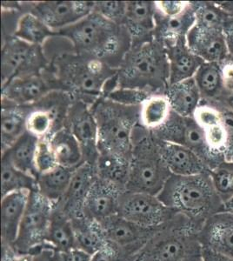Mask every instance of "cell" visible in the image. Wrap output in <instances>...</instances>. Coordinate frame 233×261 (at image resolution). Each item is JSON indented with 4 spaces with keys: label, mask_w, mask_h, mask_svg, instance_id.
<instances>
[{
    "label": "cell",
    "mask_w": 233,
    "mask_h": 261,
    "mask_svg": "<svg viewBox=\"0 0 233 261\" xmlns=\"http://www.w3.org/2000/svg\"><path fill=\"white\" fill-rule=\"evenodd\" d=\"M31 192L16 191L1 199V242L14 244L21 221L27 210Z\"/></svg>",
    "instance_id": "22"
},
{
    "label": "cell",
    "mask_w": 233,
    "mask_h": 261,
    "mask_svg": "<svg viewBox=\"0 0 233 261\" xmlns=\"http://www.w3.org/2000/svg\"><path fill=\"white\" fill-rule=\"evenodd\" d=\"M49 141L59 166L76 169L85 162L80 144L68 129L57 130Z\"/></svg>",
    "instance_id": "29"
},
{
    "label": "cell",
    "mask_w": 233,
    "mask_h": 261,
    "mask_svg": "<svg viewBox=\"0 0 233 261\" xmlns=\"http://www.w3.org/2000/svg\"><path fill=\"white\" fill-rule=\"evenodd\" d=\"M33 261H62L61 254L53 252L51 250L43 249L33 256Z\"/></svg>",
    "instance_id": "48"
},
{
    "label": "cell",
    "mask_w": 233,
    "mask_h": 261,
    "mask_svg": "<svg viewBox=\"0 0 233 261\" xmlns=\"http://www.w3.org/2000/svg\"><path fill=\"white\" fill-rule=\"evenodd\" d=\"M131 160L121 155L102 151L98 153L96 170L97 177L125 187Z\"/></svg>",
    "instance_id": "33"
},
{
    "label": "cell",
    "mask_w": 233,
    "mask_h": 261,
    "mask_svg": "<svg viewBox=\"0 0 233 261\" xmlns=\"http://www.w3.org/2000/svg\"><path fill=\"white\" fill-rule=\"evenodd\" d=\"M2 82L5 86L16 77L39 74L49 66L41 45H34L14 36L2 39Z\"/></svg>",
    "instance_id": "9"
},
{
    "label": "cell",
    "mask_w": 233,
    "mask_h": 261,
    "mask_svg": "<svg viewBox=\"0 0 233 261\" xmlns=\"http://www.w3.org/2000/svg\"><path fill=\"white\" fill-rule=\"evenodd\" d=\"M39 138L25 132L9 149L1 152L13 166L34 178H38L35 159Z\"/></svg>",
    "instance_id": "28"
},
{
    "label": "cell",
    "mask_w": 233,
    "mask_h": 261,
    "mask_svg": "<svg viewBox=\"0 0 233 261\" xmlns=\"http://www.w3.org/2000/svg\"><path fill=\"white\" fill-rule=\"evenodd\" d=\"M155 19L156 27L153 32L154 39L160 42L166 49L186 40L187 34L195 24L196 17L191 2L189 8L186 12L171 18L164 17L156 10Z\"/></svg>",
    "instance_id": "23"
},
{
    "label": "cell",
    "mask_w": 233,
    "mask_h": 261,
    "mask_svg": "<svg viewBox=\"0 0 233 261\" xmlns=\"http://www.w3.org/2000/svg\"><path fill=\"white\" fill-rule=\"evenodd\" d=\"M54 205L55 202L45 198L39 191L31 192L18 237L13 244L19 254L34 256L45 249Z\"/></svg>",
    "instance_id": "8"
},
{
    "label": "cell",
    "mask_w": 233,
    "mask_h": 261,
    "mask_svg": "<svg viewBox=\"0 0 233 261\" xmlns=\"http://www.w3.org/2000/svg\"><path fill=\"white\" fill-rule=\"evenodd\" d=\"M71 221L77 249L92 256L107 245L108 241L100 223L85 216L71 220Z\"/></svg>",
    "instance_id": "30"
},
{
    "label": "cell",
    "mask_w": 233,
    "mask_h": 261,
    "mask_svg": "<svg viewBox=\"0 0 233 261\" xmlns=\"http://www.w3.org/2000/svg\"><path fill=\"white\" fill-rule=\"evenodd\" d=\"M195 12V25L209 30L224 31L230 15L218 3L192 2Z\"/></svg>",
    "instance_id": "37"
},
{
    "label": "cell",
    "mask_w": 233,
    "mask_h": 261,
    "mask_svg": "<svg viewBox=\"0 0 233 261\" xmlns=\"http://www.w3.org/2000/svg\"><path fill=\"white\" fill-rule=\"evenodd\" d=\"M191 2L187 1H156L157 12L160 14L171 18L180 15L189 8Z\"/></svg>",
    "instance_id": "44"
},
{
    "label": "cell",
    "mask_w": 233,
    "mask_h": 261,
    "mask_svg": "<svg viewBox=\"0 0 233 261\" xmlns=\"http://www.w3.org/2000/svg\"><path fill=\"white\" fill-rule=\"evenodd\" d=\"M151 95L150 92L141 90L118 87L103 98L125 107H140Z\"/></svg>",
    "instance_id": "40"
},
{
    "label": "cell",
    "mask_w": 233,
    "mask_h": 261,
    "mask_svg": "<svg viewBox=\"0 0 233 261\" xmlns=\"http://www.w3.org/2000/svg\"><path fill=\"white\" fill-rule=\"evenodd\" d=\"M169 61V85L194 77L204 61L187 46L186 40L165 49Z\"/></svg>",
    "instance_id": "25"
},
{
    "label": "cell",
    "mask_w": 233,
    "mask_h": 261,
    "mask_svg": "<svg viewBox=\"0 0 233 261\" xmlns=\"http://www.w3.org/2000/svg\"><path fill=\"white\" fill-rule=\"evenodd\" d=\"M125 187L98 178L92 185L84 205V216L102 222L118 214L119 203Z\"/></svg>",
    "instance_id": "15"
},
{
    "label": "cell",
    "mask_w": 233,
    "mask_h": 261,
    "mask_svg": "<svg viewBox=\"0 0 233 261\" xmlns=\"http://www.w3.org/2000/svg\"><path fill=\"white\" fill-rule=\"evenodd\" d=\"M64 127L68 129L80 143L85 162L96 165L98 157L97 125L91 107L74 100L65 118Z\"/></svg>",
    "instance_id": "14"
},
{
    "label": "cell",
    "mask_w": 233,
    "mask_h": 261,
    "mask_svg": "<svg viewBox=\"0 0 233 261\" xmlns=\"http://www.w3.org/2000/svg\"><path fill=\"white\" fill-rule=\"evenodd\" d=\"M187 46L204 62L224 63L228 60L224 31L209 30L193 25L186 37Z\"/></svg>",
    "instance_id": "19"
},
{
    "label": "cell",
    "mask_w": 233,
    "mask_h": 261,
    "mask_svg": "<svg viewBox=\"0 0 233 261\" xmlns=\"http://www.w3.org/2000/svg\"><path fill=\"white\" fill-rule=\"evenodd\" d=\"M198 238L203 248L233 258V215L219 213L211 217L200 229Z\"/></svg>",
    "instance_id": "20"
},
{
    "label": "cell",
    "mask_w": 233,
    "mask_h": 261,
    "mask_svg": "<svg viewBox=\"0 0 233 261\" xmlns=\"http://www.w3.org/2000/svg\"><path fill=\"white\" fill-rule=\"evenodd\" d=\"M1 152L27 132V120L33 106H20L1 98Z\"/></svg>",
    "instance_id": "24"
},
{
    "label": "cell",
    "mask_w": 233,
    "mask_h": 261,
    "mask_svg": "<svg viewBox=\"0 0 233 261\" xmlns=\"http://www.w3.org/2000/svg\"><path fill=\"white\" fill-rule=\"evenodd\" d=\"M200 229L177 214L136 252L132 261H203Z\"/></svg>",
    "instance_id": "5"
},
{
    "label": "cell",
    "mask_w": 233,
    "mask_h": 261,
    "mask_svg": "<svg viewBox=\"0 0 233 261\" xmlns=\"http://www.w3.org/2000/svg\"><path fill=\"white\" fill-rule=\"evenodd\" d=\"M2 197L16 191L37 190V178L16 168L6 158L1 159Z\"/></svg>",
    "instance_id": "36"
},
{
    "label": "cell",
    "mask_w": 233,
    "mask_h": 261,
    "mask_svg": "<svg viewBox=\"0 0 233 261\" xmlns=\"http://www.w3.org/2000/svg\"><path fill=\"white\" fill-rule=\"evenodd\" d=\"M140 107H125L103 98L91 107L97 122L98 153L107 151L132 160L133 130L139 123Z\"/></svg>",
    "instance_id": "6"
},
{
    "label": "cell",
    "mask_w": 233,
    "mask_h": 261,
    "mask_svg": "<svg viewBox=\"0 0 233 261\" xmlns=\"http://www.w3.org/2000/svg\"><path fill=\"white\" fill-rule=\"evenodd\" d=\"M61 258L62 261H91V255L81 250L75 248L70 252L61 254Z\"/></svg>",
    "instance_id": "47"
},
{
    "label": "cell",
    "mask_w": 233,
    "mask_h": 261,
    "mask_svg": "<svg viewBox=\"0 0 233 261\" xmlns=\"http://www.w3.org/2000/svg\"><path fill=\"white\" fill-rule=\"evenodd\" d=\"M153 138L160 156L171 174L192 176L210 173L209 167L195 151L179 144Z\"/></svg>",
    "instance_id": "17"
},
{
    "label": "cell",
    "mask_w": 233,
    "mask_h": 261,
    "mask_svg": "<svg viewBox=\"0 0 233 261\" xmlns=\"http://www.w3.org/2000/svg\"><path fill=\"white\" fill-rule=\"evenodd\" d=\"M158 198L166 207L186 217L199 229L211 217L221 213L223 206L209 173L171 174Z\"/></svg>",
    "instance_id": "2"
},
{
    "label": "cell",
    "mask_w": 233,
    "mask_h": 261,
    "mask_svg": "<svg viewBox=\"0 0 233 261\" xmlns=\"http://www.w3.org/2000/svg\"><path fill=\"white\" fill-rule=\"evenodd\" d=\"M97 178L96 165L84 162L75 169L68 189L60 201L57 202L71 220L84 216L86 197Z\"/></svg>",
    "instance_id": "18"
},
{
    "label": "cell",
    "mask_w": 233,
    "mask_h": 261,
    "mask_svg": "<svg viewBox=\"0 0 233 261\" xmlns=\"http://www.w3.org/2000/svg\"><path fill=\"white\" fill-rule=\"evenodd\" d=\"M133 256L108 241L103 248L91 256V261H132Z\"/></svg>",
    "instance_id": "43"
},
{
    "label": "cell",
    "mask_w": 233,
    "mask_h": 261,
    "mask_svg": "<svg viewBox=\"0 0 233 261\" xmlns=\"http://www.w3.org/2000/svg\"><path fill=\"white\" fill-rule=\"evenodd\" d=\"M222 81L224 92H233V60L222 63Z\"/></svg>",
    "instance_id": "46"
},
{
    "label": "cell",
    "mask_w": 233,
    "mask_h": 261,
    "mask_svg": "<svg viewBox=\"0 0 233 261\" xmlns=\"http://www.w3.org/2000/svg\"><path fill=\"white\" fill-rule=\"evenodd\" d=\"M98 223H100L107 241L133 255L161 228L143 227L118 214Z\"/></svg>",
    "instance_id": "16"
},
{
    "label": "cell",
    "mask_w": 233,
    "mask_h": 261,
    "mask_svg": "<svg viewBox=\"0 0 233 261\" xmlns=\"http://www.w3.org/2000/svg\"><path fill=\"white\" fill-rule=\"evenodd\" d=\"M165 94L171 110L183 117H193L195 111L202 103V97L194 77L169 85Z\"/></svg>",
    "instance_id": "27"
},
{
    "label": "cell",
    "mask_w": 233,
    "mask_h": 261,
    "mask_svg": "<svg viewBox=\"0 0 233 261\" xmlns=\"http://www.w3.org/2000/svg\"><path fill=\"white\" fill-rule=\"evenodd\" d=\"M224 35H225L226 44H227L229 56L231 57V59H233V24H230L225 27Z\"/></svg>",
    "instance_id": "51"
},
{
    "label": "cell",
    "mask_w": 233,
    "mask_h": 261,
    "mask_svg": "<svg viewBox=\"0 0 233 261\" xmlns=\"http://www.w3.org/2000/svg\"><path fill=\"white\" fill-rule=\"evenodd\" d=\"M203 261H233V258L214 252L213 250L203 248Z\"/></svg>",
    "instance_id": "49"
},
{
    "label": "cell",
    "mask_w": 233,
    "mask_h": 261,
    "mask_svg": "<svg viewBox=\"0 0 233 261\" xmlns=\"http://www.w3.org/2000/svg\"><path fill=\"white\" fill-rule=\"evenodd\" d=\"M222 212H223V213H226V214H232L233 215V197L232 198H230L227 201L223 203Z\"/></svg>",
    "instance_id": "52"
},
{
    "label": "cell",
    "mask_w": 233,
    "mask_h": 261,
    "mask_svg": "<svg viewBox=\"0 0 233 261\" xmlns=\"http://www.w3.org/2000/svg\"><path fill=\"white\" fill-rule=\"evenodd\" d=\"M59 126L54 115L47 110L33 106L27 120V130L39 139L50 138L59 130Z\"/></svg>",
    "instance_id": "38"
},
{
    "label": "cell",
    "mask_w": 233,
    "mask_h": 261,
    "mask_svg": "<svg viewBox=\"0 0 233 261\" xmlns=\"http://www.w3.org/2000/svg\"><path fill=\"white\" fill-rule=\"evenodd\" d=\"M118 215L147 228H160L177 214L166 207L158 196L125 190L121 196Z\"/></svg>",
    "instance_id": "11"
},
{
    "label": "cell",
    "mask_w": 233,
    "mask_h": 261,
    "mask_svg": "<svg viewBox=\"0 0 233 261\" xmlns=\"http://www.w3.org/2000/svg\"><path fill=\"white\" fill-rule=\"evenodd\" d=\"M38 176L50 172L59 166L48 138L39 139L35 159Z\"/></svg>",
    "instance_id": "41"
},
{
    "label": "cell",
    "mask_w": 233,
    "mask_h": 261,
    "mask_svg": "<svg viewBox=\"0 0 233 261\" xmlns=\"http://www.w3.org/2000/svg\"><path fill=\"white\" fill-rule=\"evenodd\" d=\"M151 133L160 140L179 144L195 151L206 164L210 171L217 166L215 159L207 146L204 129L193 117H183L171 111L165 124Z\"/></svg>",
    "instance_id": "10"
},
{
    "label": "cell",
    "mask_w": 233,
    "mask_h": 261,
    "mask_svg": "<svg viewBox=\"0 0 233 261\" xmlns=\"http://www.w3.org/2000/svg\"><path fill=\"white\" fill-rule=\"evenodd\" d=\"M194 80L202 101L205 103L214 102L224 93L220 63H203L195 74Z\"/></svg>",
    "instance_id": "32"
},
{
    "label": "cell",
    "mask_w": 233,
    "mask_h": 261,
    "mask_svg": "<svg viewBox=\"0 0 233 261\" xmlns=\"http://www.w3.org/2000/svg\"><path fill=\"white\" fill-rule=\"evenodd\" d=\"M55 90H61V87L48 66L41 73L16 77L2 86L1 98L20 106H33Z\"/></svg>",
    "instance_id": "13"
},
{
    "label": "cell",
    "mask_w": 233,
    "mask_h": 261,
    "mask_svg": "<svg viewBox=\"0 0 233 261\" xmlns=\"http://www.w3.org/2000/svg\"><path fill=\"white\" fill-rule=\"evenodd\" d=\"M77 248L73 225L71 219L55 203L45 242V249L64 254Z\"/></svg>",
    "instance_id": "26"
},
{
    "label": "cell",
    "mask_w": 233,
    "mask_h": 261,
    "mask_svg": "<svg viewBox=\"0 0 233 261\" xmlns=\"http://www.w3.org/2000/svg\"><path fill=\"white\" fill-rule=\"evenodd\" d=\"M156 6L152 1H128L124 25L132 38V44L153 38L156 27Z\"/></svg>",
    "instance_id": "21"
},
{
    "label": "cell",
    "mask_w": 233,
    "mask_h": 261,
    "mask_svg": "<svg viewBox=\"0 0 233 261\" xmlns=\"http://www.w3.org/2000/svg\"><path fill=\"white\" fill-rule=\"evenodd\" d=\"M169 61L165 49L154 38L132 44L117 71L118 87L165 93L169 86Z\"/></svg>",
    "instance_id": "4"
},
{
    "label": "cell",
    "mask_w": 233,
    "mask_h": 261,
    "mask_svg": "<svg viewBox=\"0 0 233 261\" xmlns=\"http://www.w3.org/2000/svg\"><path fill=\"white\" fill-rule=\"evenodd\" d=\"M209 104L218 105L221 106L228 109V110L233 112V92H224L219 97L217 100Z\"/></svg>",
    "instance_id": "50"
},
{
    "label": "cell",
    "mask_w": 233,
    "mask_h": 261,
    "mask_svg": "<svg viewBox=\"0 0 233 261\" xmlns=\"http://www.w3.org/2000/svg\"><path fill=\"white\" fill-rule=\"evenodd\" d=\"M214 106L219 107V111L221 113L222 124L227 134L230 147L233 151V112L228 110L225 107L221 106H218V105H214Z\"/></svg>",
    "instance_id": "45"
},
{
    "label": "cell",
    "mask_w": 233,
    "mask_h": 261,
    "mask_svg": "<svg viewBox=\"0 0 233 261\" xmlns=\"http://www.w3.org/2000/svg\"><path fill=\"white\" fill-rule=\"evenodd\" d=\"M9 261H33V256L31 254H18Z\"/></svg>",
    "instance_id": "53"
},
{
    "label": "cell",
    "mask_w": 233,
    "mask_h": 261,
    "mask_svg": "<svg viewBox=\"0 0 233 261\" xmlns=\"http://www.w3.org/2000/svg\"><path fill=\"white\" fill-rule=\"evenodd\" d=\"M57 33L68 39L77 54L100 60L116 70L132 46V38L124 25L108 20L94 10Z\"/></svg>",
    "instance_id": "1"
},
{
    "label": "cell",
    "mask_w": 233,
    "mask_h": 261,
    "mask_svg": "<svg viewBox=\"0 0 233 261\" xmlns=\"http://www.w3.org/2000/svg\"><path fill=\"white\" fill-rule=\"evenodd\" d=\"M27 12H32L57 33L72 25L94 10L95 1H38L23 2Z\"/></svg>",
    "instance_id": "12"
},
{
    "label": "cell",
    "mask_w": 233,
    "mask_h": 261,
    "mask_svg": "<svg viewBox=\"0 0 233 261\" xmlns=\"http://www.w3.org/2000/svg\"><path fill=\"white\" fill-rule=\"evenodd\" d=\"M61 90L74 100L92 107L103 97L106 85L118 70L100 60L77 54L75 50L55 57L49 62Z\"/></svg>",
    "instance_id": "3"
},
{
    "label": "cell",
    "mask_w": 233,
    "mask_h": 261,
    "mask_svg": "<svg viewBox=\"0 0 233 261\" xmlns=\"http://www.w3.org/2000/svg\"><path fill=\"white\" fill-rule=\"evenodd\" d=\"M171 111L165 93L152 94L140 107L139 124L149 130H155L165 124Z\"/></svg>",
    "instance_id": "34"
},
{
    "label": "cell",
    "mask_w": 233,
    "mask_h": 261,
    "mask_svg": "<svg viewBox=\"0 0 233 261\" xmlns=\"http://www.w3.org/2000/svg\"><path fill=\"white\" fill-rule=\"evenodd\" d=\"M94 11L108 20L123 25L126 1H95Z\"/></svg>",
    "instance_id": "42"
},
{
    "label": "cell",
    "mask_w": 233,
    "mask_h": 261,
    "mask_svg": "<svg viewBox=\"0 0 233 261\" xmlns=\"http://www.w3.org/2000/svg\"><path fill=\"white\" fill-rule=\"evenodd\" d=\"M171 175L151 130L139 123L133 130V153L125 190L158 196Z\"/></svg>",
    "instance_id": "7"
},
{
    "label": "cell",
    "mask_w": 233,
    "mask_h": 261,
    "mask_svg": "<svg viewBox=\"0 0 233 261\" xmlns=\"http://www.w3.org/2000/svg\"><path fill=\"white\" fill-rule=\"evenodd\" d=\"M210 177L221 201L233 197V161H224L210 171Z\"/></svg>",
    "instance_id": "39"
},
{
    "label": "cell",
    "mask_w": 233,
    "mask_h": 261,
    "mask_svg": "<svg viewBox=\"0 0 233 261\" xmlns=\"http://www.w3.org/2000/svg\"><path fill=\"white\" fill-rule=\"evenodd\" d=\"M74 171L59 165L50 172L38 176L37 190L53 202L60 201L68 189Z\"/></svg>",
    "instance_id": "31"
},
{
    "label": "cell",
    "mask_w": 233,
    "mask_h": 261,
    "mask_svg": "<svg viewBox=\"0 0 233 261\" xmlns=\"http://www.w3.org/2000/svg\"><path fill=\"white\" fill-rule=\"evenodd\" d=\"M57 33L34 15L32 12H24L18 20L14 37L34 45H41Z\"/></svg>",
    "instance_id": "35"
}]
</instances>
